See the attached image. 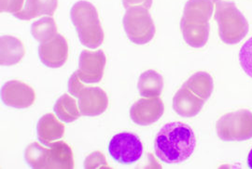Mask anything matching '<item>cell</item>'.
<instances>
[{
  "instance_id": "ffe728a7",
  "label": "cell",
  "mask_w": 252,
  "mask_h": 169,
  "mask_svg": "<svg viewBox=\"0 0 252 169\" xmlns=\"http://www.w3.org/2000/svg\"><path fill=\"white\" fill-rule=\"evenodd\" d=\"M79 104L67 94H63L57 99L54 107V113L57 118L63 123H72L81 116Z\"/></svg>"
},
{
  "instance_id": "7a4b0ae2",
  "label": "cell",
  "mask_w": 252,
  "mask_h": 169,
  "mask_svg": "<svg viewBox=\"0 0 252 169\" xmlns=\"http://www.w3.org/2000/svg\"><path fill=\"white\" fill-rule=\"evenodd\" d=\"M213 0H189L184 7L180 21V30L185 42L189 47H205L209 37V21L213 15Z\"/></svg>"
},
{
  "instance_id": "5b68a950",
  "label": "cell",
  "mask_w": 252,
  "mask_h": 169,
  "mask_svg": "<svg viewBox=\"0 0 252 169\" xmlns=\"http://www.w3.org/2000/svg\"><path fill=\"white\" fill-rule=\"evenodd\" d=\"M219 36L225 44L241 42L249 33L250 25L242 12L233 2L213 0Z\"/></svg>"
},
{
  "instance_id": "7c38bea8",
  "label": "cell",
  "mask_w": 252,
  "mask_h": 169,
  "mask_svg": "<svg viewBox=\"0 0 252 169\" xmlns=\"http://www.w3.org/2000/svg\"><path fill=\"white\" fill-rule=\"evenodd\" d=\"M41 63L50 68L62 67L68 58V44L62 35H57L49 42L38 47Z\"/></svg>"
},
{
  "instance_id": "cb8c5ba5",
  "label": "cell",
  "mask_w": 252,
  "mask_h": 169,
  "mask_svg": "<svg viewBox=\"0 0 252 169\" xmlns=\"http://www.w3.org/2000/svg\"><path fill=\"white\" fill-rule=\"evenodd\" d=\"M25 0H0L1 12L15 14L23 9Z\"/></svg>"
},
{
  "instance_id": "8fae6325",
  "label": "cell",
  "mask_w": 252,
  "mask_h": 169,
  "mask_svg": "<svg viewBox=\"0 0 252 169\" xmlns=\"http://www.w3.org/2000/svg\"><path fill=\"white\" fill-rule=\"evenodd\" d=\"M164 112V105L159 97L138 99L130 109V117L136 125H151L157 122Z\"/></svg>"
},
{
  "instance_id": "484cf974",
  "label": "cell",
  "mask_w": 252,
  "mask_h": 169,
  "mask_svg": "<svg viewBox=\"0 0 252 169\" xmlns=\"http://www.w3.org/2000/svg\"><path fill=\"white\" fill-rule=\"evenodd\" d=\"M153 2V0H123V4L126 9L142 7L149 9L152 7Z\"/></svg>"
},
{
  "instance_id": "52a82bcc",
  "label": "cell",
  "mask_w": 252,
  "mask_h": 169,
  "mask_svg": "<svg viewBox=\"0 0 252 169\" xmlns=\"http://www.w3.org/2000/svg\"><path fill=\"white\" fill-rule=\"evenodd\" d=\"M123 23L127 37L135 44H148L155 36V25L149 9L146 8L127 9Z\"/></svg>"
},
{
  "instance_id": "277c9868",
  "label": "cell",
  "mask_w": 252,
  "mask_h": 169,
  "mask_svg": "<svg viewBox=\"0 0 252 169\" xmlns=\"http://www.w3.org/2000/svg\"><path fill=\"white\" fill-rule=\"evenodd\" d=\"M27 164L35 169H72L71 148L64 142H54L49 149L37 143H31L25 151Z\"/></svg>"
},
{
  "instance_id": "ac0fdd59",
  "label": "cell",
  "mask_w": 252,
  "mask_h": 169,
  "mask_svg": "<svg viewBox=\"0 0 252 169\" xmlns=\"http://www.w3.org/2000/svg\"><path fill=\"white\" fill-rule=\"evenodd\" d=\"M137 89L140 96L145 98L159 97L163 89L162 75L154 70L144 72L139 77Z\"/></svg>"
},
{
  "instance_id": "d6986e66",
  "label": "cell",
  "mask_w": 252,
  "mask_h": 169,
  "mask_svg": "<svg viewBox=\"0 0 252 169\" xmlns=\"http://www.w3.org/2000/svg\"><path fill=\"white\" fill-rule=\"evenodd\" d=\"M183 86L207 101L213 93L214 82L212 76L207 72H197L192 74Z\"/></svg>"
},
{
  "instance_id": "603a6c76",
  "label": "cell",
  "mask_w": 252,
  "mask_h": 169,
  "mask_svg": "<svg viewBox=\"0 0 252 169\" xmlns=\"http://www.w3.org/2000/svg\"><path fill=\"white\" fill-rule=\"evenodd\" d=\"M84 168L86 169H110L105 155L100 151H94L91 153L84 162Z\"/></svg>"
},
{
  "instance_id": "4fadbf2b",
  "label": "cell",
  "mask_w": 252,
  "mask_h": 169,
  "mask_svg": "<svg viewBox=\"0 0 252 169\" xmlns=\"http://www.w3.org/2000/svg\"><path fill=\"white\" fill-rule=\"evenodd\" d=\"M78 98L81 116H100L108 109V95L98 87H84Z\"/></svg>"
},
{
  "instance_id": "e0dca14e",
  "label": "cell",
  "mask_w": 252,
  "mask_h": 169,
  "mask_svg": "<svg viewBox=\"0 0 252 169\" xmlns=\"http://www.w3.org/2000/svg\"><path fill=\"white\" fill-rule=\"evenodd\" d=\"M58 7V0H26L21 11L13 14L22 21H29L41 15L53 16Z\"/></svg>"
},
{
  "instance_id": "7402d4cb",
  "label": "cell",
  "mask_w": 252,
  "mask_h": 169,
  "mask_svg": "<svg viewBox=\"0 0 252 169\" xmlns=\"http://www.w3.org/2000/svg\"><path fill=\"white\" fill-rule=\"evenodd\" d=\"M239 62L243 71L252 78V36L242 46L239 52Z\"/></svg>"
},
{
  "instance_id": "d4e9b609",
  "label": "cell",
  "mask_w": 252,
  "mask_h": 169,
  "mask_svg": "<svg viewBox=\"0 0 252 169\" xmlns=\"http://www.w3.org/2000/svg\"><path fill=\"white\" fill-rule=\"evenodd\" d=\"M83 88H84V86L82 85V83H81L80 78L78 77V75L75 72L68 80V91H69V93L72 95L73 97L78 98Z\"/></svg>"
},
{
  "instance_id": "44dd1931",
  "label": "cell",
  "mask_w": 252,
  "mask_h": 169,
  "mask_svg": "<svg viewBox=\"0 0 252 169\" xmlns=\"http://www.w3.org/2000/svg\"><path fill=\"white\" fill-rule=\"evenodd\" d=\"M31 34L40 44L54 39L58 35L57 25L54 18L43 17L33 23L31 25Z\"/></svg>"
},
{
  "instance_id": "3957f363",
  "label": "cell",
  "mask_w": 252,
  "mask_h": 169,
  "mask_svg": "<svg viewBox=\"0 0 252 169\" xmlns=\"http://www.w3.org/2000/svg\"><path fill=\"white\" fill-rule=\"evenodd\" d=\"M70 17L81 44L92 49L104 41V32L95 7L88 1H79L70 9Z\"/></svg>"
},
{
  "instance_id": "9c48e42d",
  "label": "cell",
  "mask_w": 252,
  "mask_h": 169,
  "mask_svg": "<svg viewBox=\"0 0 252 169\" xmlns=\"http://www.w3.org/2000/svg\"><path fill=\"white\" fill-rule=\"evenodd\" d=\"M106 63L107 59L103 50H82L80 56L79 69L76 73L82 83H98L103 77Z\"/></svg>"
},
{
  "instance_id": "2e32d148",
  "label": "cell",
  "mask_w": 252,
  "mask_h": 169,
  "mask_svg": "<svg viewBox=\"0 0 252 169\" xmlns=\"http://www.w3.org/2000/svg\"><path fill=\"white\" fill-rule=\"evenodd\" d=\"M0 48V63L3 66L17 64L23 60L26 54V48L23 42L14 36H1Z\"/></svg>"
},
{
  "instance_id": "6da1fadb",
  "label": "cell",
  "mask_w": 252,
  "mask_h": 169,
  "mask_svg": "<svg viewBox=\"0 0 252 169\" xmlns=\"http://www.w3.org/2000/svg\"><path fill=\"white\" fill-rule=\"evenodd\" d=\"M196 147V138L189 125L172 122L163 125L154 141V151L165 164H180L188 160Z\"/></svg>"
},
{
  "instance_id": "9a60e30c",
  "label": "cell",
  "mask_w": 252,
  "mask_h": 169,
  "mask_svg": "<svg viewBox=\"0 0 252 169\" xmlns=\"http://www.w3.org/2000/svg\"><path fill=\"white\" fill-rule=\"evenodd\" d=\"M64 133V125L62 124L54 114H47L42 116L36 125L37 139L44 146L51 145L61 140Z\"/></svg>"
},
{
  "instance_id": "4316f807",
  "label": "cell",
  "mask_w": 252,
  "mask_h": 169,
  "mask_svg": "<svg viewBox=\"0 0 252 169\" xmlns=\"http://www.w3.org/2000/svg\"><path fill=\"white\" fill-rule=\"evenodd\" d=\"M248 166L250 169H252V149L249 153V156H248Z\"/></svg>"
},
{
  "instance_id": "5bb4252c",
  "label": "cell",
  "mask_w": 252,
  "mask_h": 169,
  "mask_svg": "<svg viewBox=\"0 0 252 169\" xmlns=\"http://www.w3.org/2000/svg\"><path fill=\"white\" fill-rule=\"evenodd\" d=\"M206 103V100L198 97L191 90L182 86L173 98V109L182 117L197 116Z\"/></svg>"
},
{
  "instance_id": "ba28073f",
  "label": "cell",
  "mask_w": 252,
  "mask_h": 169,
  "mask_svg": "<svg viewBox=\"0 0 252 169\" xmlns=\"http://www.w3.org/2000/svg\"><path fill=\"white\" fill-rule=\"evenodd\" d=\"M108 152L112 159L123 165H131L143 154V144L134 133L122 132L112 137L108 144Z\"/></svg>"
},
{
  "instance_id": "8992f818",
  "label": "cell",
  "mask_w": 252,
  "mask_h": 169,
  "mask_svg": "<svg viewBox=\"0 0 252 169\" xmlns=\"http://www.w3.org/2000/svg\"><path fill=\"white\" fill-rule=\"evenodd\" d=\"M217 134L223 142H244L252 139V113L239 110L221 116L216 124Z\"/></svg>"
},
{
  "instance_id": "30bf717a",
  "label": "cell",
  "mask_w": 252,
  "mask_h": 169,
  "mask_svg": "<svg viewBox=\"0 0 252 169\" xmlns=\"http://www.w3.org/2000/svg\"><path fill=\"white\" fill-rule=\"evenodd\" d=\"M1 98L8 106L26 109L34 104L36 92L24 82L9 81L1 89Z\"/></svg>"
}]
</instances>
